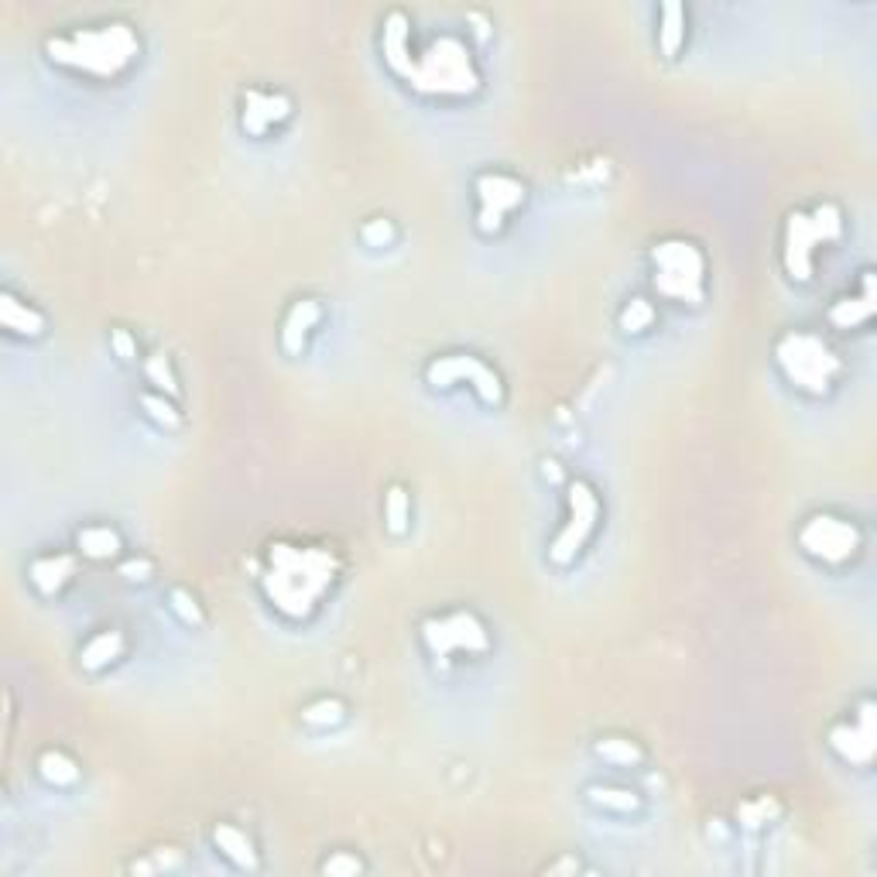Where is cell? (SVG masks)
Returning a JSON list of instances; mask_svg holds the SVG:
<instances>
[{"mask_svg":"<svg viewBox=\"0 0 877 877\" xmlns=\"http://www.w3.org/2000/svg\"><path fill=\"white\" fill-rule=\"evenodd\" d=\"M333 583V559L316 549H295V545H275L271 552L268 597L278 610L302 617L316 607V600Z\"/></svg>","mask_w":877,"mask_h":877,"instance_id":"cell-1","label":"cell"},{"mask_svg":"<svg viewBox=\"0 0 877 877\" xmlns=\"http://www.w3.org/2000/svg\"><path fill=\"white\" fill-rule=\"evenodd\" d=\"M48 52L66 66L96 72V76H114L138 55V38L127 24H107V28L79 31V35L48 42Z\"/></svg>","mask_w":877,"mask_h":877,"instance_id":"cell-2","label":"cell"},{"mask_svg":"<svg viewBox=\"0 0 877 877\" xmlns=\"http://www.w3.org/2000/svg\"><path fill=\"white\" fill-rule=\"evenodd\" d=\"M778 367L785 370V377L792 384H799L802 391L809 394H823L830 391L836 370H840V360L833 357V350L826 347L823 340L809 333H788L782 336L775 350Z\"/></svg>","mask_w":877,"mask_h":877,"instance_id":"cell-3","label":"cell"},{"mask_svg":"<svg viewBox=\"0 0 877 877\" xmlns=\"http://www.w3.org/2000/svg\"><path fill=\"white\" fill-rule=\"evenodd\" d=\"M655 261V285L662 295L675 302H703V275L706 261L689 240H665L651 251Z\"/></svg>","mask_w":877,"mask_h":877,"instance_id":"cell-4","label":"cell"},{"mask_svg":"<svg viewBox=\"0 0 877 877\" xmlns=\"http://www.w3.org/2000/svg\"><path fill=\"white\" fill-rule=\"evenodd\" d=\"M412 79L422 90L432 93H466L477 86L470 55L456 38H442V42L432 45V52L412 69Z\"/></svg>","mask_w":877,"mask_h":877,"instance_id":"cell-5","label":"cell"},{"mask_svg":"<svg viewBox=\"0 0 877 877\" xmlns=\"http://www.w3.org/2000/svg\"><path fill=\"white\" fill-rule=\"evenodd\" d=\"M840 237V213L836 206H819L812 216L792 213L788 220V247H785V264L792 271V278H809L812 271V251L823 240Z\"/></svg>","mask_w":877,"mask_h":877,"instance_id":"cell-6","label":"cell"},{"mask_svg":"<svg viewBox=\"0 0 877 877\" xmlns=\"http://www.w3.org/2000/svg\"><path fill=\"white\" fill-rule=\"evenodd\" d=\"M425 648L436 658H449V655H477V651L487 648V631L484 624L473 614H449V617H436V621L425 624L422 631Z\"/></svg>","mask_w":877,"mask_h":877,"instance_id":"cell-7","label":"cell"},{"mask_svg":"<svg viewBox=\"0 0 877 877\" xmlns=\"http://www.w3.org/2000/svg\"><path fill=\"white\" fill-rule=\"evenodd\" d=\"M799 542L812 559L823 562H847L850 555L860 549V535L850 521H840L833 514H816L806 521V528L799 531Z\"/></svg>","mask_w":877,"mask_h":877,"instance_id":"cell-8","label":"cell"},{"mask_svg":"<svg viewBox=\"0 0 877 877\" xmlns=\"http://www.w3.org/2000/svg\"><path fill=\"white\" fill-rule=\"evenodd\" d=\"M569 525L559 531V538L552 542L549 549V559L559 562V566H566V562L576 559V552L586 545V538L593 535V528H597V514H600V504L597 497H593V490L586 484H573L569 487Z\"/></svg>","mask_w":877,"mask_h":877,"instance_id":"cell-9","label":"cell"},{"mask_svg":"<svg viewBox=\"0 0 877 877\" xmlns=\"http://www.w3.org/2000/svg\"><path fill=\"white\" fill-rule=\"evenodd\" d=\"M425 377H429V384H436V388H449V384H456L466 377L487 405H497V401H501V391H504L501 377H497L487 364H480L477 357H439L429 364Z\"/></svg>","mask_w":877,"mask_h":877,"instance_id":"cell-10","label":"cell"},{"mask_svg":"<svg viewBox=\"0 0 877 877\" xmlns=\"http://www.w3.org/2000/svg\"><path fill=\"white\" fill-rule=\"evenodd\" d=\"M477 199H480V227L501 230L504 216L525 199V185L511 179V175L487 172L477 179Z\"/></svg>","mask_w":877,"mask_h":877,"instance_id":"cell-11","label":"cell"},{"mask_svg":"<svg viewBox=\"0 0 877 877\" xmlns=\"http://www.w3.org/2000/svg\"><path fill=\"white\" fill-rule=\"evenodd\" d=\"M830 744L833 751L840 754L843 761L850 764H867L874 754V730H871V706L864 703V710H860V727H836L830 734Z\"/></svg>","mask_w":877,"mask_h":877,"instance_id":"cell-12","label":"cell"},{"mask_svg":"<svg viewBox=\"0 0 877 877\" xmlns=\"http://www.w3.org/2000/svg\"><path fill=\"white\" fill-rule=\"evenodd\" d=\"M292 114V103L285 96L275 93H244V131L247 134H264L275 120H285Z\"/></svg>","mask_w":877,"mask_h":877,"instance_id":"cell-13","label":"cell"},{"mask_svg":"<svg viewBox=\"0 0 877 877\" xmlns=\"http://www.w3.org/2000/svg\"><path fill=\"white\" fill-rule=\"evenodd\" d=\"M72 573H76V562L69 555H42V559L31 562L28 579L42 597H55L72 579Z\"/></svg>","mask_w":877,"mask_h":877,"instance_id":"cell-14","label":"cell"},{"mask_svg":"<svg viewBox=\"0 0 877 877\" xmlns=\"http://www.w3.org/2000/svg\"><path fill=\"white\" fill-rule=\"evenodd\" d=\"M319 302L316 299H302L295 302L292 309H288L285 323H281V347H285L288 353H302L305 347V336L316 329L319 323Z\"/></svg>","mask_w":877,"mask_h":877,"instance_id":"cell-15","label":"cell"},{"mask_svg":"<svg viewBox=\"0 0 877 877\" xmlns=\"http://www.w3.org/2000/svg\"><path fill=\"white\" fill-rule=\"evenodd\" d=\"M0 319H4V326L11 329V333H18V336H42V329H45L42 312L31 309L28 302L14 299L11 292L0 295Z\"/></svg>","mask_w":877,"mask_h":877,"instance_id":"cell-16","label":"cell"},{"mask_svg":"<svg viewBox=\"0 0 877 877\" xmlns=\"http://www.w3.org/2000/svg\"><path fill=\"white\" fill-rule=\"evenodd\" d=\"M213 843L220 847V854L227 860H233L237 867H247V871H254V867H257V850H254L251 836H247L244 830H237V826L220 823L213 830Z\"/></svg>","mask_w":877,"mask_h":877,"instance_id":"cell-17","label":"cell"},{"mask_svg":"<svg viewBox=\"0 0 877 877\" xmlns=\"http://www.w3.org/2000/svg\"><path fill=\"white\" fill-rule=\"evenodd\" d=\"M384 55H388L394 72L412 76V62H408V28L401 11H391L388 21H384Z\"/></svg>","mask_w":877,"mask_h":877,"instance_id":"cell-18","label":"cell"},{"mask_svg":"<svg viewBox=\"0 0 877 877\" xmlns=\"http://www.w3.org/2000/svg\"><path fill=\"white\" fill-rule=\"evenodd\" d=\"M76 545L86 559H114V555L120 552V535L107 525H86V528H79Z\"/></svg>","mask_w":877,"mask_h":877,"instance_id":"cell-19","label":"cell"},{"mask_svg":"<svg viewBox=\"0 0 877 877\" xmlns=\"http://www.w3.org/2000/svg\"><path fill=\"white\" fill-rule=\"evenodd\" d=\"M124 651V638H120L117 631H100L96 638L86 641V648L79 651V662H83V669L90 672H100L103 665H110L114 658Z\"/></svg>","mask_w":877,"mask_h":877,"instance_id":"cell-20","label":"cell"},{"mask_svg":"<svg viewBox=\"0 0 877 877\" xmlns=\"http://www.w3.org/2000/svg\"><path fill=\"white\" fill-rule=\"evenodd\" d=\"M686 42V7L682 4H665L662 7V24H658V45L665 55H675Z\"/></svg>","mask_w":877,"mask_h":877,"instance_id":"cell-21","label":"cell"},{"mask_svg":"<svg viewBox=\"0 0 877 877\" xmlns=\"http://www.w3.org/2000/svg\"><path fill=\"white\" fill-rule=\"evenodd\" d=\"M38 771H42V778L48 785L62 788V785H72L79 778V768L76 761L69 758V754L62 751H45L42 758H38Z\"/></svg>","mask_w":877,"mask_h":877,"instance_id":"cell-22","label":"cell"},{"mask_svg":"<svg viewBox=\"0 0 877 877\" xmlns=\"http://www.w3.org/2000/svg\"><path fill=\"white\" fill-rule=\"evenodd\" d=\"M597 754L603 761H610V764H621V768L641 764V758H645V754H641V747L634 744V740H627V737H603L597 744Z\"/></svg>","mask_w":877,"mask_h":877,"instance_id":"cell-23","label":"cell"},{"mask_svg":"<svg viewBox=\"0 0 877 877\" xmlns=\"http://www.w3.org/2000/svg\"><path fill=\"white\" fill-rule=\"evenodd\" d=\"M384 521H388V528L394 531V535H405L408 531L412 504H408V494L401 487H391L388 494H384Z\"/></svg>","mask_w":877,"mask_h":877,"instance_id":"cell-24","label":"cell"},{"mask_svg":"<svg viewBox=\"0 0 877 877\" xmlns=\"http://www.w3.org/2000/svg\"><path fill=\"white\" fill-rule=\"evenodd\" d=\"M586 795H590V802H597V806H603V809H614V812H631V809H638V795L627 792V788L593 785Z\"/></svg>","mask_w":877,"mask_h":877,"instance_id":"cell-25","label":"cell"},{"mask_svg":"<svg viewBox=\"0 0 877 877\" xmlns=\"http://www.w3.org/2000/svg\"><path fill=\"white\" fill-rule=\"evenodd\" d=\"M343 716H347V710H343L340 699H316V703H309L302 710V720L309 727H336Z\"/></svg>","mask_w":877,"mask_h":877,"instance_id":"cell-26","label":"cell"},{"mask_svg":"<svg viewBox=\"0 0 877 877\" xmlns=\"http://www.w3.org/2000/svg\"><path fill=\"white\" fill-rule=\"evenodd\" d=\"M655 323V309L645 299H631L621 309V329L624 333H645V329Z\"/></svg>","mask_w":877,"mask_h":877,"instance_id":"cell-27","label":"cell"},{"mask_svg":"<svg viewBox=\"0 0 877 877\" xmlns=\"http://www.w3.org/2000/svg\"><path fill=\"white\" fill-rule=\"evenodd\" d=\"M168 610H172L182 624L203 627V610H199V600L192 597L189 590H172V593H168Z\"/></svg>","mask_w":877,"mask_h":877,"instance_id":"cell-28","label":"cell"},{"mask_svg":"<svg viewBox=\"0 0 877 877\" xmlns=\"http://www.w3.org/2000/svg\"><path fill=\"white\" fill-rule=\"evenodd\" d=\"M871 316V295H864V299H843L840 305H833L830 319L836 326H857L860 319Z\"/></svg>","mask_w":877,"mask_h":877,"instance_id":"cell-29","label":"cell"},{"mask_svg":"<svg viewBox=\"0 0 877 877\" xmlns=\"http://www.w3.org/2000/svg\"><path fill=\"white\" fill-rule=\"evenodd\" d=\"M775 812H778L775 799L761 795V799H754V802H744V806L737 809V819L747 826V830H758V826H761V823H768V819L775 816Z\"/></svg>","mask_w":877,"mask_h":877,"instance_id":"cell-30","label":"cell"},{"mask_svg":"<svg viewBox=\"0 0 877 877\" xmlns=\"http://www.w3.org/2000/svg\"><path fill=\"white\" fill-rule=\"evenodd\" d=\"M141 405H144V412L155 418V422L168 425V429H175V425H179V412H175V408L168 405L165 398H158V394H144Z\"/></svg>","mask_w":877,"mask_h":877,"instance_id":"cell-31","label":"cell"},{"mask_svg":"<svg viewBox=\"0 0 877 877\" xmlns=\"http://www.w3.org/2000/svg\"><path fill=\"white\" fill-rule=\"evenodd\" d=\"M148 377H151V384H158V388L168 391V394L179 391V384H175V374H172V367H168L165 357H151L148 360Z\"/></svg>","mask_w":877,"mask_h":877,"instance_id":"cell-32","label":"cell"},{"mask_svg":"<svg viewBox=\"0 0 877 877\" xmlns=\"http://www.w3.org/2000/svg\"><path fill=\"white\" fill-rule=\"evenodd\" d=\"M360 237H364L370 247H388L394 240V227H391V220H370V223H364Z\"/></svg>","mask_w":877,"mask_h":877,"instance_id":"cell-33","label":"cell"},{"mask_svg":"<svg viewBox=\"0 0 877 877\" xmlns=\"http://www.w3.org/2000/svg\"><path fill=\"white\" fill-rule=\"evenodd\" d=\"M110 347H114V353L124 360V364H131V360L138 357V343L131 340L127 329H114V333H110Z\"/></svg>","mask_w":877,"mask_h":877,"instance_id":"cell-34","label":"cell"},{"mask_svg":"<svg viewBox=\"0 0 877 877\" xmlns=\"http://www.w3.org/2000/svg\"><path fill=\"white\" fill-rule=\"evenodd\" d=\"M323 871L326 874H360V871H364V864H360L357 857H350V854H333L323 864Z\"/></svg>","mask_w":877,"mask_h":877,"instance_id":"cell-35","label":"cell"},{"mask_svg":"<svg viewBox=\"0 0 877 877\" xmlns=\"http://www.w3.org/2000/svg\"><path fill=\"white\" fill-rule=\"evenodd\" d=\"M120 576L127 579V583H144V579L151 576V562L148 559H131L120 566Z\"/></svg>","mask_w":877,"mask_h":877,"instance_id":"cell-36","label":"cell"},{"mask_svg":"<svg viewBox=\"0 0 877 877\" xmlns=\"http://www.w3.org/2000/svg\"><path fill=\"white\" fill-rule=\"evenodd\" d=\"M542 466H545V477H549L552 484H559V480H562V470H559V463H555V460H545Z\"/></svg>","mask_w":877,"mask_h":877,"instance_id":"cell-37","label":"cell"},{"mask_svg":"<svg viewBox=\"0 0 877 877\" xmlns=\"http://www.w3.org/2000/svg\"><path fill=\"white\" fill-rule=\"evenodd\" d=\"M555 871H579V864L576 860H559V864L549 867V874H555Z\"/></svg>","mask_w":877,"mask_h":877,"instance_id":"cell-38","label":"cell"}]
</instances>
